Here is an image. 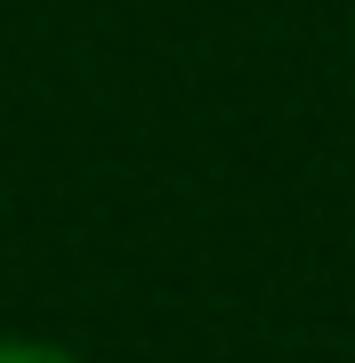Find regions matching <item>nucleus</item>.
I'll return each instance as SVG.
<instances>
[{"mask_svg": "<svg viewBox=\"0 0 355 363\" xmlns=\"http://www.w3.org/2000/svg\"><path fill=\"white\" fill-rule=\"evenodd\" d=\"M0 363H73V355H65V347H33V339H9Z\"/></svg>", "mask_w": 355, "mask_h": 363, "instance_id": "f257e3e1", "label": "nucleus"}]
</instances>
